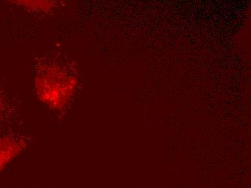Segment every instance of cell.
<instances>
[{
	"mask_svg": "<svg viewBox=\"0 0 251 188\" xmlns=\"http://www.w3.org/2000/svg\"><path fill=\"white\" fill-rule=\"evenodd\" d=\"M75 77L58 65L47 67L38 73L35 86L40 100L49 107L61 110L75 92Z\"/></svg>",
	"mask_w": 251,
	"mask_h": 188,
	"instance_id": "obj_1",
	"label": "cell"
},
{
	"mask_svg": "<svg viewBox=\"0 0 251 188\" xmlns=\"http://www.w3.org/2000/svg\"><path fill=\"white\" fill-rule=\"evenodd\" d=\"M24 142L18 137L0 136V172L24 149Z\"/></svg>",
	"mask_w": 251,
	"mask_h": 188,
	"instance_id": "obj_2",
	"label": "cell"
},
{
	"mask_svg": "<svg viewBox=\"0 0 251 188\" xmlns=\"http://www.w3.org/2000/svg\"><path fill=\"white\" fill-rule=\"evenodd\" d=\"M18 4L25 6L30 9H39V10H45L51 7L52 3L50 1H17Z\"/></svg>",
	"mask_w": 251,
	"mask_h": 188,
	"instance_id": "obj_3",
	"label": "cell"
},
{
	"mask_svg": "<svg viewBox=\"0 0 251 188\" xmlns=\"http://www.w3.org/2000/svg\"><path fill=\"white\" fill-rule=\"evenodd\" d=\"M3 111H4V102H3L2 99L0 98V117L2 114Z\"/></svg>",
	"mask_w": 251,
	"mask_h": 188,
	"instance_id": "obj_4",
	"label": "cell"
}]
</instances>
